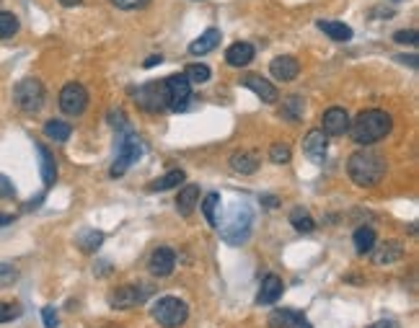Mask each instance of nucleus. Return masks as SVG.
I'll use <instances>...</instances> for the list:
<instances>
[{
	"label": "nucleus",
	"mask_w": 419,
	"mask_h": 328,
	"mask_svg": "<svg viewBox=\"0 0 419 328\" xmlns=\"http://www.w3.org/2000/svg\"><path fill=\"white\" fill-rule=\"evenodd\" d=\"M88 106V90L83 88L81 83H68L60 90V109L68 117H81Z\"/></svg>",
	"instance_id": "nucleus-9"
},
{
	"label": "nucleus",
	"mask_w": 419,
	"mask_h": 328,
	"mask_svg": "<svg viewBox=\"0 0 419 328\" xmlns=\"http://www.w3.org/2000/svg\"><path fill=\"white\" fill-rule=\"evenodd\" d=\"M176 266V254H173L171 248H156L148 259V271L153 276H168Z\"/></svg>",
	"instance_id": "nucleus-14"
},
{
	"label": "nucleus",
	"mask_w": 419,
	"mask_h": 328,
	"mask_svg": "<svg viewBox=\"0 0 419 328\" xmlns=\"http://www.w3.org/2000/svg\"><path fill=\"white\" fill-rule=\"evenodd\" d=\"M60 3H62L65 8H73V6H81L83 0H60Z\"/></svg>",
	"instance_id": "nucleus-45"
},
{
	"label": "nucleus",
	"mask_w": 419,
	"mask_h": 328,
	"mask_svg": "<svg viewBox=\"0 0 419 328\" xmlns=\"http://www.w3.org/2000/svg\"><path fill=\"white\" fill-rule=\"evenodd\" d=\"M21 315V308L16 303H0V323H11Z\"/></svg>",
	"instance_id": "nucleus-36"
},
{
	"label": "nucleus",
	"mask_w": 419,
	"mask_h": 328,
	"mask_svg": "<svg viewBox=\"0 0 419 328\" xmlns=\"http://www.w3.org/2000/svg\"><path fill=\"white\" fill-rule=\"evenodd\" d=\"M303 112H306V104H303V98L300 96H290L282 106V117L285 119H290V122L303 119Z\"/></svg>",
	"instance_id": "nucleus-31"
},
{
	"label": "nucleus",
	"mask_w": 419,
	"mask_h": 328,
	"mask_svg": "<svg viewBox=\"0 0 419 328\" xmlns=\"http://www.w3.org/2000/svg\"><path fill=\"white\" fill-rule=\"evenodd\" d=\"M21 29V23L16 18L13 13H8V11H0V39H11L18 34Z\"/></svg>",
	"instance_id": "nucleus-32"
},
{
	"label": "nucleus",
	"mask_w": 419,
	"mask_h": 328,
	"mask_svg": "<svg viewBox=\"0 0 419 328\" xmlns=\"http://www.w3.org/2000/svg\"><path fill=\"white\" fill-rule=\"evenodd\" d=\"M401 256H404V246L398 243V240H386L378 251L373 254V262L378 264V266H389V264H394V262H401Z\"/></svg>",
	"instance_id": "nucleus-20"
},
{
	"label": "nucleus",
	"mask_w": 419,
	"mask_h": 328,
	"mask_svg": "<svg viewBox=\"0 0 419 328\" xmlns=\"http://www.w3.org/2000/svg\"><path fill=\"white\" fill-rule=\"evenodd\" d=\"M347 173L350 179L362 189L378 187L386 176V160L373 150H357L347 163Z\"/></svg>",
	"instance_id": "nucleus-2"
},
{
	"label": "nucleus",
	"mask_w": 419,
	"mask_h": 328,
	"mask_svg": "<svg viewBox=\"0 0 419 328\" xmlns=\"http://www.w3.org/2000/svg\"><path fill=\"white\" fill-rule=\"evenodd\" d=\"M254 45H248V42H236V45L228 47V52H225V62L233 67H246L248 62L254 60Z\"/></svg>",
	"instance_id": "nucleus-18"
},
{
	"label": "nucleus",
	"mask_w": 419,
	"mask_h": 328,
	"mask_svg": "<svg viewBox=\"0 0 419 328\" xmlns=\"http://www.w3.org/2000/svg\"><path fill=\"white\" fill-rule=\"evenodd\" d=\"M197 201H200V187H197V184H189V187L181 189L179 197H176V209L187 217V215H192V209H195Z\"/></svg>",
	"instance_id": "nucleus-23"
},
{
	"label": "nucleus",
	"mask_w": 419,
	"mask_h": 328,
	"mask_svg": "<svg viewBox=\"0 0 419 328\" xmlns=\"http://www.w3.org/2000/svg\"><path fill=\"white\" fill-rule=\"evenodd\" d=\"M290 225L298 233H314L316 230L314 217H311V212H308L306 207H295V209H292V212H290Z\"/></svg>",
	"instance_id": "nucleus-28"
},
{
	"label": "nucleus",
	"mask_w": 419,
	"mask_h": 328,
	"mask_svg": "<svg viewBox=\"0 0 419 328\" xmlns=\"http://www.w3.org/2000/svg\"><path fill=\"white\" fill-rule=\"evenodd\" d=\"M13 197H16L13 181L8 179L6 173H0V199H13Z\"/></svg>",
	"instance_id": "nucleus-38"
},
{
	"label": "nucleus",
	"mask_w": 419,
	"mask_h": 328,
	"mask_svg": "<svg viewBox=\"0 0 419 328\" xmlns=\"http://www.w3.org/2000/svg\"><path fill=\"white\" fill-rule=\"evenodd\" d=\"M396 62H404V65H409V67H417V57H414V54H409V57L401 54V57H396Z\"/></svg>",
	"instance_id": "nucleus-43"
},
{
	"label": "nucleus",
	"mask_w": 419,
	"mask_h": 328,
	"mask_svg": "<svg viewBox=\"0 0 419 328\" xmlns=\"http://www.w3.org/2000/svg\"><path fill=\"white\" fill-rule=\"evenodd\" d=\"M16 106L26 114H37L45 106V86L37 78H23L13 90Z\"/></svg>",
	"instance_id": "nucleus-6"
},
{
	"label": "nucleus",
	"mask_w": 419,
	"mask_h": 328,
	"mask_svg": "<svg viewBox=\"0 0 419 328\" xmlns=\"http://www.w3.org/2000/svg\"><path fill=\"white\" fill-rule=\"evenodd\" d=\"M394 42H398V45H417V31L414 29L396 31V34H394Z\"/></svg>",
	"instance_id": "nucleus-40"
},
{
	"label": "nucleus",
	"mask_w": 419,
	"mask_h": 328,
	"mask_svg": "<svg viewBox=\"0 0 419 328\" xmlns=\"http://www.w3.org/2000/svg\"><path fill=\"white\" fill-rule=\"evenodd\" d=\"M231 168L236 173H243V176H251L259 168V158L248 150H241V153H233L231 156Z\"/></svg>",
	"instance_id": "nucleus-21"
},
{
	"label": "nucleus",
	"mask_w": 419,
	"mask_h": 328,
	"mask_svg": "<svg viewBox=\"0 0 419 328\" xmlns=\"http://www.w3.org/2000/svg\"><path fill=\"white\" fill-rule=\"evenodd\" d=\"M259 201H262V207H270V209H277L280 207V199L277 197H259Z\"/></svg>",
	"instance_id": "nucleus-42"
},
{
	"label": "nucleus",
	"mask_w": 419,
	"mask_h": 328,
	"mask_svg": "<svg viewBox=\"0 0 419 328\" xmlns=\"http://www.w3.org/2000/svg\"><path fill=\"white\" fill-rule=\"evenodd\" d=\"M16 282H18V269L13 264L0 262V287H11Z\"/></svg>",
	"instance_id": "nucleus-35"
},
{
	"label": "nucleus",
	"mask_w": 419,
	"mask_h": 328,
	"mask_svg": "<svg viewBox=\"0 0 419 328\" xmlns=\"http://www.w3.org/2000/svg\"><path fill=\"white\" fill-rule=\"evenodd\" d=\"M166 90H168V109L171 112H187L189 98H192V83L187 81L184 73H176L171 78H166Z\"/></svg>",
	"instance_id": "nucleus-8"
},
{
	"label": "nucleus",
	"mask_w": 419,
	"mask_h": 328,
	"mask_svg": "<svg viewBox=\"0 0 419 328\" xmlns=\"http://www.w3.org/2000/svg\"><path fill=\"white\" fill-rule=\"evenodd\" d=\"M220 45V29H207L202 37H197L189 45V54H207Z\"/></svg>",
	"instance_id": "nucleus-22"
},
{
	"label": "nucleus",
	"mask_w": 419,
	"mask_h": 328,
	"mask_svg": "<svg viewBox=\"0 0 419 328\" xmlns=\"http://www.w3.org/2000/svg\"><path fill=\"white\" fill-rule=\"evenodd\" d=\"M367 328H401V323L394 321V318H383V321H375L373 326H367Z\"/></svg>",
	"instance_id": "nucleus-41"
},
{
	"label": "nucleus",
	"mask_w": 419,
	"mask_h": 328,
	"mask_svg": "<svg viewBox=\"0 0 419 328\" xmlns=\"http://www.w3.org/2000/svg\"><path fill=\"white\" fill-rule=\"evenodd\" d=\"M184 171H168L166 176H161V179H156V181H150L148 184V192H168V189H179L181 184H184Z\"/></svg>",
	"instance_id": "nucleus-24"
},
{
	"label": "nucleus",
	"mask_w": 419,
	"mask_h": 328,
	"mask_svg": "<svg viewBox=\"0 0 419 328\" xmlns=\"http://www.w3.org/2000/svg\"><path fill=\"white\" fill-rule=\"evenodd\" d=\"M75 243H78V248H81L83 254H96V248L104 243V233L101 230H83L78 238H75Z\"/></svg>",
	"instance_id": "nucleus-27"
},
{
	"label": "nucleus",
	"mask_w": 419,
	"mask_h": 328,
	"mask_svg": "<svg viewBox=\"0 0 419 328\" xmlns=\"http://www.w3.org/2000/svg\"><path fill=\"white\" fill-rule=\"evenodd\" d=\"M34 148H37V156H39L42 181H45V187H52L54 181H57V163H54V156L45 148V145H42V142H37Z\"/></svg>",
	"instance_id": "nucleus-19"
},
{
	"label": "nucleus",
	"mask_w": 419,
	"mask_h": 328,
	"mask_svg": "<svg viewBox=\"0 0 419 328\" xmlns=\"http://www.w3.org/2000/svg\"><path fill=\"white\" fill-rule=\"evenodd\" d=\"M187 81L192 83V86H200V83H205V81H210V67L207 65H189L187 67Z\"/></svg>",
	"instance_id": "nucleus-33"
},
{
	"label": "nucleus",
	"mask_w": 419,
	"mask_h": 328,
	"mask_svg": "<svg viewBox=\"0 0 419 328\" xmlns=\"http://www.w3.org/2000/svg\"><path fill=\"white\" fill-rule=\"evenodd\" d=\"M117 132H120V140H117V158H114L112 171H109L114 179L125 176L130 165L137 163V160L142 158V142H140V137L130 129V124L127 127L117 129Z\"/></svg>",
	"instance_id": "nucleus-3"
},
{
	"label": "nucleus",
	"mask_w": 419,
	"mask_h": 328,
	"mask_svg": "<svg viewBox=\"0 0 419 328\" xmlns=\"http://www.w3.org/2000/svg\"><path fill=\"white\" fill-rule=\"evenodd\" d=\"M270 328H314L300 310L292 308H277L270 313Z\"/></svg>",
	"instance_id": "nucleus-13"
},
{
	"label": "nucleus",
	"mask_w": 419,
	"mask_h": 328,
	"mask_svg": "<svg viewBox=\"0 0 419 328\" xmlns=\"http://www.w3.org/2000/svg\"><path fill=\"white\" fill-rule=\"evenodd\" d=\"M326 137H329V134L323 132V129H311V132L306 134L303 153H306V158L311 163L323 165V160H326V148H329V140H326Z\"/></svg>",
	"instance_id": "nucleus-11"
},
{
	"label": "nucleus",
	"mask_w": 419,
	"mask_h": 328,
	"mask_svg": "<svg viewBox=\"0 0 419 328\" xmlns=\"http://www.w3.org/2000/svg\"><path fill=\"white\" fill-rule=\"evenodd\" d=\"M42 321H45L47 328H57L60 326V318H57V310H54L52 305H47L45 310H42Z\"/></svg>",
	"instance_id": "nucleus-39"
},
{
	"label": "nucleus",
	"mask_w": 419,
	"mask_h": 328,
	"mask_svg": "<svg viewBox=\"0 0 419 328\" xmlns=\"http://www.w3.org/2000/svg\"><path fill=\"white\" fill-rule=\"evenodd\" d=\"M321 127H323V132L331 134V137L347 134V132H350V114H347L342 106H331V109H326V112H323Z\"/></svg>",
	"instance_id": "nucleus-12"
},
{
	"label": "nucleus",
	"mask_w": 419,
	"mask_h": 328,
	"mask_svg": "<svg viewBox=\"0 0 419 328\" xmlns=\"http://www.w3.org/2000/svg\"><path fill=\"white\" fill-rule=\"evenodd\" d=\"M135 98H137V104L150 114L168 109V90H166V81H153V83L140 86L137 93H135Z\"/></svg>",
	"instance_id": "nucleus-7"
},
{
	"label": "nucleus",
	"mask_w": 419,
	"mask_h": 328,
	"mask_svg": "<svg viewBox=\"0 0 419 328\" xmlns=\"http://www.w3.org/2000/svg\"><path fill=\"white\" fill-rule=\"evenodd\" d=\"M112 6L120 11H142L150 6V0H112Z\"/></svg>",
	"instance_id": "nucleus-37"
},
{
	"label": "nucleus",
	"mask_w": 419,
	"mask_h": 328,
	"mask_svg": "<svg viewBox=\"0 0 419 328\" xmlns=\"http://www.w3.org/2000/svg\"><path fill=\"white\" fill-rule=\"evenodd\" d=\"M243 86H246L248 90H254L264 104H275V101H277V88H275L270 81H264L262 75H246V78H243Z\"/></svg>",
	"instance_id": "nucleus-17"
},
{
	"label": "nucleus",
	"mask_w": 419,
	"mask_h": 328,
	"mask_svg": "<svg viewBox=\"0 0 419 328\" xmlns=\"http://www.w3.org/2000/svg\"><path fill=\"white\" fill-rule=\"evenodd\" d=\"M45 134L50 137V140L54 142H65L73 134V127H70L68 122H60V119H50L45 124Z\"/></svg>",
	"instance_id": "nucleus-29"
},
{
	"label": "nucleus",
	"mask_w": 419,
	"mask_h": 328,
	"mask_svg": "<svg viewBox=\"0 0 419 328\" xmlns=\"http://www.w3.org/2000/svg\"><path fill=\"white\" fill-rule=\"evenodd\" d=\"M217 209H220V194H217V192H210L202 201V215L212 228H217Z\"/></svg>",
	"instance_id": "nucleus-30"
},
{
	"label": "nucleus",
	"mask_w": 419,
	"mask_h": 328,
	"mask_svg": "<svg viewBox=\"0 0 419 328\" xmlns=\"http://www.w3.org/2000/svg\"><path fill=\"white\" fill-rule=\"evenodd\" d=\"M148 300V290L145 287H137V284H125V287H117L109 295V305L117 308V310H127V308H137Z\"/></svg>",
	"instance_id": "nucleus-10"
},
{
	"label": "nucleus",
	"mask_w": 419,
	"mask_h": 328,
	"mask_svg": "<svg viewBox=\"0 0 419 328\" xmlns=\"http://www.w3.org/2000/svg\"><path fill=\"white\" fill-rule=\"evenodd\" d=\"M282 279L275 274H267L262 279V287H259V295H256V303L259 305H272V303H277L280 295H282Z\"/></svg>",
	"instance_id": "nucleus-16"
},
{
	"label": "nucleus",
	"mask_w": 419,
	"mask_h": 328,
	"mask_svg": "<svg viewBox=\"0 0 419 328\" xmlns=\"http://www.w3.org/2000/svg\"><path fill=\"white\" fill-rule=\"evenodd\" d=\"M270 70H272V75H275L277 81L287 83V81H295V78H298L300 65H298V60H295V57H290V54H282V57H275V60H272Z\"/></svg>",
	"instance_id": "nucleus-15"
},
{
	"label": "nucleus",
	"mask_w": 419,
	"mask_h": 328,
	"mask_svg": "<svg viewBox=\"0 0 419 328\" xmlns=\"http://www.w3.org/2000/svg\"><path fill=\"white\" fill-rule=\"evenodd\" d=\"M391 127H394L391 114L381 112V109H367V112H360L355 122H350V134L357 145L367 148V145L383 140L391 132Z\"/></svg>",
	"instance_id": "nucleus-1"
},
{
	"label": "nucleus",
	"mask_w": 419,
	"mask_h": 328,
	"mask_svg": "<svg viewBox=\"0 0 419 328\" xmlns=\"http://www.w3.org/2000/svg\"><path fill=\"white\" fill-rule=\"evenodd\" d=\"M8 223H13V217H11V215H0V225H8Z\"/></svg>",
	"instance_id": "nucleus-46"
},
{
	"label": "nucleus",
	"mask_w": 419,
	"mask_h": 328,
	"mask_svg": "<svg viewBox=\"0 0 419 328\" xmlns=\"http://www.w3.org/2000/svg\"><path fill=\"white\" fill-rule=\"evenodd\" d=\"M217 233H220V238L225 243H231V246H243L251 235V212L248 207H236L233 209L231 220L225 225H217Z\"/></svg>",
	"instance_id": "nucleus-5"
},
{
	"label": "nucleus",
	"mask_w": 419,
	"mask_h": 328,
	"mask_svg": "<svg viewBox=\"0 0 419 328\" xmlns=\"http://www.w3.org/2000/svg\"><path fill=\"white\" fill-rule=\"evenodd\" d=\"M158 62H161V54H158V57H148L142 67H153V65H158Z\"/></svg>",
	"instance_id": "nucleus-44"
},
{
	"label": "nucleus",
	"mask_w": 419,
	"mask_h": 328,
	"mask_svg": "<svg viewBox=\"0 0 419 328\" xmlns=\"http://www.w3.org/2000/svg\"><path fill=\"white\" fill-rule=\"evenodd\" d=\"M352 243H355V251H357L360 256H365L373 251L375 246V230L373 228H367V225H362V228H357L355 230V238H352Z\"/></svg>",
	"instance_id": "nucleus-25"
},
{
	"label": "nucleus",
	"mask_w": 419,
	"mask_h": 328,
	"mask_svg": "<svg viewBox=\"0 0 419 328\" xmlns=\"http://www.w3.org/2000/svg\"><path fill=\"white\" fill-rule=\"evenodd\" d=\"M318 29L334 42H350L352 39V29L342 21H318Z\"/></svg>",
	"instance_id": "nucleus-26"
},
{
	"label": "nucleus",
	"mask_w": 419,
	"mask_h": 328,
	"mask_svg": "<svg viewBox=\"0 0 419 328\" xmlns=\"http://www.w3.org/2000/svg\"><path fill=\"white\" fill-rule=\"evenodd\" d=\"M153 321L163 328H179L187 323L189 318V305L179 298H161L153 305Z\"/></svg>",
	"instance_id": "nucleus-4"
},
{
	"label": "nucleus",
	"mask_w": 419,
	"mask_h": 328,
	"mask_svg": "<svg viewBox=\"0 0 419 328\" xmlns=\"http://www.w3.org/2000/svg\"><path fill=\"white\" fill-rule=\"evenodd\" d=\"M270 160L277 165L290 163V148H287L285 142H275V145L270 148Z\"/></svg>",
	"instance_id": "nucleus-34"
}]
</instances>
